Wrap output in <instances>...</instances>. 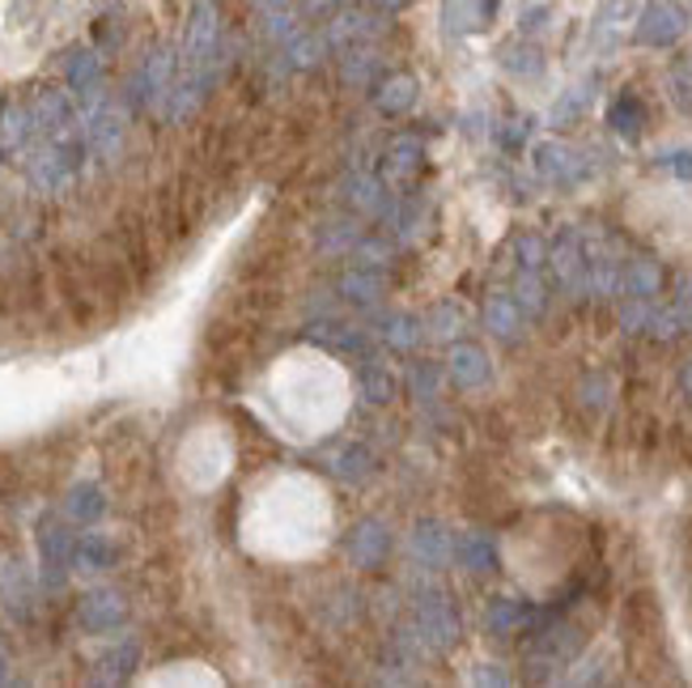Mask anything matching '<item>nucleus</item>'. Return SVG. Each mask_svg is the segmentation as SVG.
<instances>
[{"mask_svg": "<svg viewBox=\"0 0 692 688\" xmlns=\"http://www.w3.org/2000/svg\"><path fill=\"white\" fill-rule=\"evenodd\" d=\"M408 387H413L416 400H429V395L438 391V370H434L429 361H416L413 374H408Z\"/></svg>", "mask_w": 692, "mask_h": 688, "instance_id": "obj_44", "label": "nucleus"}, {"mask_svg": "<svg viewBox=\"0 0 692 688\" xmlns=\"http://www.w3.org/2000/svg\"><path fill=\"white\" fill-rule=\"evenodd\" d=\"M659 166H663L667 174H675V179L692 183V149H671V154L659 158Z\"/></svg>", "mask_w": 692, "mask_h": 688, "instance_id": "obj_45", "label": "nucleus"}, {"mask_svg": "<svg viewBox=\"0 0 692 688\" xmlns=\"http://www.w3.org/2000/svg\"><path fill=\"white\" fill-rule=\"evenodd\" d=\"M30 137H39V133H34L30 103L26 107H22V103H18V107L4 103V107H0V145H4V149H22V145H30Z\"/></svg>", "mask_w": 692, "mask_h": 688, "instance_id": "obj_34", "label": "nucleus"}, {"mask_svg": "<svg viewBox=\"0 0 692 688\" xmlns=\"http://www.w3.org/2000/svg\"><path fill=\"white\" fill-rule=\"evenodd\" d=\"M9 680V659H4V650H0V685Z\"/></svg>", "mask_w": 692, "mask_h": 688, "instance_id": "obj_55", "label": "nucleus"}, {"mask_svg": "<svg viewBox=\"0 0 692 688\" xmlns=\"http://www.w3.org/2000/svg\"><path fill=\"white\" fill-rule=\"evenodd\" d=\"M443 27L450 39L468 34L471 27H485L480 22V0H443Z\"/></svg>", "mask_w": 692, "mask_h": 688, "instance_id": "obj_38", "label": "nucleus"}, {"mask_svg": "<svg viewBox=\"0 0 692 688\" xmlns=\"http://www.w3.org/2000/svg\"><path fill=\"white\" fill-rule=\"evenodd\" d=\"M82 137L98 162H115L119 149H124V110L115 107L111 98H94V103L85 107Z\"/></svg>", "mask_w": 692, "mask_h": 688, "instance_id": "obj_6", "label": "nucleus"}, {"mask_svg": "<svg viewBox=\"0 0 692 688\" xmlns=\"http://www.w3.org/2000/svg\"><path fill=\"white\" fill-rule=\"evenodd\" d=\"M387 268L383 264H358L340 276V294L349 306H361V310H374V306L387 298Z\"/></svg>", "mask_w": 692, "mask_h": 688, "instance_id": "obj_13", "label": "nucleus"}, {"mask_svg": "<svg viewBox=\"0 0 692 688\" xmlns=\"http://www.w3.org/2000/svg\"><path fill=\"white\" fill-rule=\"evenodd\" d=\"M480 319H485V331H489V336H498L501 345L523 340L526 310L519 306L514 294H489V303H485V310H480Z\"/></svg>", "mask_w": 692, "mask_h": 688, "instance_id": "obj_17", "label": "nucleus"}, {"mask_svg": "<svg viewBox=\"0 0 692 688\" xmlns=\"http://www.w3.org/2000/svg\"><path fill=\"white\" fill-rule=\"evenodd\" d=\"M446 374H450V383L464 387V391H476V387H485L489 379H493V361H489V353L480 349V345H450V358H446Z\"/></svg>", "mask_w": 692, "mask_h": 688, "instance_id": "obj_16", "label": "nucleus"}, {"mask_svg": "<svg viewBox=\"0 0 692 688\" xmlns=\"http://www.w3.org/2000/svg\"><path fill=\"white\" fill-rule=\"evenodd\" d=\"M680 387H684V395L692 400V361L684 366V370H680Z\"/></svg>", "mask_w": 692, "mask_h": 688, "instance_id": "obj_54", "label": "nucleus"}, {"mask_svg": "<svg viewBox=\"0 0 692 688\" xmlns=\"http://www.w3.org/2000/svg\"><path fill=\"white\" fill-rule=\"evenodd\" d=\"M264 18H273V13H289V0H251Z\"/></svg>", "mask_w": 692, "mask_h": 688, "instance_id": "obj_49", "label": "nucleus"}, {"mask_svg": "<svg viewBox=\"0 0 692 688\" xmlns=\"http://www.w3.org/2000/svg\"><path fill=\"white\" fill-rule=\"evenodd\" d=\"M374 4H379V9H383V13H400V9H408V4H413V0H374Z\"/></svg>", "mask_w": 692, "mask_h": 688, "instance_id": "obj_52", "label": "nucleus"}, {"mask_svg": "<svg viewBox=\"0 0 692 688\" xmlns=\"http://www.w3.org/2000/svg\"><path fill=\"white\" fill-rule=\"evenodd\" d=\"M140 667V646L132 637L115 642L111 650L98 659V671H94V685H124L132 671Z\"/></svg>", "mask_w": 692, "mask_h": 688, "instance_id": "obj_26", "label": "nucleus"}, {"mask_svg": "<svg viewBox=\"0 0 692 688\" xmlns=\"http://www.w3.org/2000/svg\"><path fill=\"white\" fill-rule=\"evenodd\" d=\"M413 557L416 565H425V570H443L446 561H450V536H446V527L434 523V519H420L413 531Z\"/></svg>", "mask_w": 692, "mask_h": 688, "instance_id": "obj_23", "label": "nucleus"}, {"mask_svg": "<svg viewBox=\"0 0 692 688\" xmlns=\"http://www.w3.org/2000/svg\"><path fill=\"white\" fill-rule=\"evenodd\" d=\"M124 621H128V600L119 591L98 586V591H85L77 600V625L85 634H115Z\"/></svg>", "mask_w": 692, "mask_h": 688, "instance_id": "obj_11", "label": "nucleus"}, {"mask_svg": "<svg viewBox=\"0 0 692 688\" xmlns=\"http://www.w3.org/2000/svg\"><path fill=\"white\" fill-rule=\"evenodd\" d=\"M535 621V607L526 604V600H510V595H501L493 604L485 607V634L489 637H505V634H519Z\"/></svg>", "mask_w": 692, "mask_h": 688, "instance_id": "obj_21", "label": "nucleus"}, {"mask_svg": "<svg viewBox=\"0 0 692 688\" xmlns=\"http://www.w3.org/2000/svg\"><path fill=\"white\" fill-rule=\"evenodd\" d=\"M608 124L616 137L625 140H637L641 133H646V103L637 98L634 89H625V94H616L608 107Z\"/></svg>", "mask_w": 692, "mask_h": 688, "instance_id": "obj_27", "label": "nucleus"}, {"mask_svg": "<svg viewBox=\"0 0 692 688\" xmlns=\"http://www.w3.org/2000/svg\"><path fill=\"white\" fill-rule=\"evenodd\" d=\"M671 85H675V103H680V107H692V64H680Z\"/></svg>", "mask_w": 692, "mask_h": 688, "instance_id": "obj_47", "label": "nucleus"}, {"mask_svg": "<svg viewBox=\"0 0 692 688\" xmlns=\"http://www.w3.org/2000/svg\"><path fill=\"white\" fill-rule=\"evenodd\" d=\"M336 9H340V0H306L310 18H323V13H336Z\"/></svg>", "mask_w": 692, "mask_h": 688, "instance_id": "obj_50", "label": "nucleus"}, {"mask_svg": "<svg viewBox=\"0 0 692 688\" xmlns=\"http://www.w3.org/2000/svg\"><path fill=\"white\" fill-rule=\"evenodd\" d=\"M684 30H689V9L684 4H675V0H650L641 9V18H637L634 39L641 47H675L684 39Z\"/></svg>", "mask_w": 692, "mask_h": 688, "instance_id": "obj_7", "label": "nucleus"}, {"mask_svg": "<svg viewBox=\"0 0 692 688\" xmlns=\"http://www.w3.org/2000/svg\"><path fill=\"white\" fill-rule=\"evenodd\" d=\"M526 133H531V119H510V124L501 128V145L514 154V149H519V145L526 140Z\"/></svg>", "mask_w": 692, "mask_h": 688, "instance_id": "obj_46", "label": "nucleus"}, {"mask_svg": "<svg viewBox=\"0 0 692 688\" xmlns=\"http://www.w3.org/2000/svg\"><path fill=\"white\" fill-rule=\"evenodd\" d=\"M115 561H119V544L103 531H85L73 544V565L77 570H111Z\"/></svg>", "mask_w": 692, "mask_h": 688, "instance_id": "obj_28", "label": "nucleus"}, {"mask_svg": "<svg viewBox=\"0 0 692 688\" xmlns=\"http://www.w3.org/2000/svg\"><path fill=\"white\" fill-rule=\"evenodd\" d=\"M391 552V531L383 519H361L353 531H349V561L361 565V570H379Z\"/></svg>", "mask_w": 692, "mask_h": 688, "instance_id": "obj_15", "label": "nucleus"}, {"mask_svg": "<svg viewBox=\"0 0 692 688\" xmlns=\"http://www.w3.org/2000/svg\"><path fill=\"white\" fill-rule=\"evenodd\" d=\"M425 336L429 340H443V345H455L459 336H464V328H468V315H464V306H455V303H438L425 319Z\"/></svg>", "mask_w": 692, "mask_h": 688, "instance_id": "obj_32", "label": "nucleus"}, {"mask_svg": "<svg viewBox=\"0 0 692 688\" xmlns=\"http://www.w3.org/2000/svg\"><path fill=\"white\" fill-rule=\"evenodd\" d=\"M379 336H383V345L395 349V353H413L416 345H420V336H425V324L416 315H408V310H400V315H387L379 324Z\"/></svg>", "mask_w": 692, "mask_h": 688, "instance_id": "obj_30", "label": "nucleus"}, {"mask_svg": "<svg viewBox=\"0 0 692 688\" xmlns=\"http://www.w3.org/2000/svg\"><path fill=\"white\" fill-rule=\"evenodd\" d=\"M383 188H387L383 179L353 174V179L344 183V200H349V209L361 213V218H379V213H383V204H387V192H383Z\"/></svg>", "mask_w": 692, "mask_h": 688, "instance_id": "obj_29", "label": "nucleus"}, {"mask_svg": "<svg viewBox=\"0 0 692 688\" xmlns=\"http://www.w3.org/2000/svg\"><path fill=\"white\" fill-rule=\"evenodd\" d=\"M519 306H523L531 319H540L544 315V306H549V285H544V268H519L514 276V289H510Z\"/></svg>", "mask_w": 692, "mask_h": 688, "instance_id": "obj_33", "label": "nucleus"}, {"mask_svg": "<svg viewBox=\"0 0 692 688\" xmlns=\"http://www.w3.org/2000/svg\"><path fill=\"white\" fill-rule=\"evenodd\" d=\"M370 34H374V22L361 18V13H349V18H340V22L328 30V43L340 47V52H349V47H361Z\"/></svg>", "mask_w": 692, "mask_h": 688, "instance_id": "obj_39", "label": "nucleus"}, {"mask_svg": "<svg viewBox=\"0 0 692 688\" xmlns=\"http://www.w3.org/2000/svg\"><path fill=\"white\" fill-rule=\"evenodd\" d=\"M471 685H510V676L501 671L498 663H480V667L471 671Z\"/></svg>", "mask_w": 692, "mask_h": 688, "instance_id": "obj_48", "label": "nucleus"}, {"mask_svg": "<svg viewBox=\"0 0 692 688\" xmlns=\"http://www.w3.org/2000/svg\"><path fill=\"white\" fill-rule=\"evenodd\" d=\"M64 510H68L73 523L89 527L107 515V497H103V489H98L94 480H82V485H73V494H68V501H64Z\"/></svg>", "mask_w": 692, "mask_h": 688, "instance_id": "obj_31", "label": "nucleus"}, {"mask_svg": "<svg viewBox=\"0 0 692 688\" xmlns=\"http://www.w3.org/2000/svg\"><path fill=\"white\" fill-rule=\"evenodd\" d=\"M170 85H174V55H170V47H153L128 85V98L137 110H158L167 103Z\"/></svg>", "mask_w": 692, "mask_h": 688, "instance_id": "obj_8", "label": "nucleus"}, {"mask_svg": "<svg viewBox=\"0 0 692 688\" xmlns=\"http://www.w3.org/2000/svg\"><path fill=\"white\" fill-rule=\"evenodd\" d=\"M323 43L328 39H319V34H298V39H289V64L294 68H310L319 52H323Z\"/></svg>", "mask_w": 692, "mask_h": 688, "instance_id": "obj_43", "label": "nucleus"}, {"mask_svg": "<svg viewBox=\"0 0 692 688\" xmlns=\"http://www.w3.org/2000/svg\"><path fill=\"white\" fill-rule=\"evenodd\" d=\"M64 77H68V89L82 98L85 107H89L94 98H103V60H98L94 47H77V52L68 55Z\"/></svg>", "mask_w": 692, "mask_h": 688, "instance_id": "obj_18", "label": "nucleus"}, {"mask_svg": "<svg viewBox=\"0 0 692 688\" xmlns=\"http://www.w3.org/2000/svg\"><path fill=\"white\" fill-rule=\"evenodd\" d=\"M408 634L420 642V650L446 655V650H455V642H459V616H455V607L446 604L443 595H420Z\"/></svg>", "mask_w": 692, "mask_h": 688, "instance_id": "obj_3", "label": "nucleus"}, {"mask_svg": "<svg viewBox=\"0 0 692 688\" xmlns=\"http://www.w3.org/2000/svg\"><path fill=\"white\" fill-rule=\"evenodd\" d=\"M498 4L501 0H480V22H489V18L498 13Z\"/></svg>", "mask_w": 692, "mask_h": 688, "instance_id": "obj_53", "label": "nucleus"}, {"mask_svg": "<svg viewBox=\"0 0 692 688\" xmlns=\"http://www.w3.org/2000/svg\"><path fill=\"white\" fill-rule=\"evenodd\" d=\"M582 646H586L582 625H569V621H556V625H549V621H544V629L535 634L531 650H526V667H535V671H531L535 680H549L556 667H565V663L578 659Z\"/></svg>", "mask_w": 692, "mask_h": 688, "instance_id": "obj_2", "label": "nucleus"}, {"mask_svg": "<svg viewBox=\"0 0 692 688\" xmlns=\"http://www.w3.org/2000/svg\"><path fill=\"white\" fill-rule=\"evenodd\" d=\"M620 294L637 298V303H654L663 294V268L659 260H629L620 273Z\"/></svg>", "mask_w": 692, "mask_h": 688, "instance_id": "obj_22", "label": "nucleus"}, {"mask_svg": "<svg viewBox=\"0 0 692 688\" xmlns=\"http://www.w3.org/2000/svg\"><path fill=\"white\" fill-rule=\"evenodd\" d=\"M549 273L553 281L578 298L582 289H590V264H586V239H582L578 225H565L549 243Z\"/></svg>", "mask_w": 692, "mask_h": 688, "instance_id": "obj_4", "label": "nucleus"}, {"mask_svg": "<svg viewBox=\"0 0 692 688\" xmlns=\"http://www.w3.org/2000/svg\"><path fill=\"white\" fill-rule=\"evenodd\" d=\"M328 468H332V476H340L344 485H361V480L374 476V455H370V446H361V442H344V446H336L332 455H328Z\"/></svg>", "mask_w": 692, "mask_h": 688, "instance_id": "obj_25", "label": "nucleus"}, {"mask_svg": "<svg viewBox=\"0 0 692 688\" xmlns=\"http://www.w3.org/2000/svg\"><path fill=\"white\" fill-rule=\"evenodd\" d=\"M629 22H634V0H604L599 13H595V27H590L595 52H611Z\"/></svg>", "mask_w": 692, "mask_h": 688, "instance_id": "obj_20", "label": "nucleus"}, {"mask_svg": "<svg viewBox=\"0 0 692 688\" xmlns=\"http://www.w3.org/2000/svg\"><path fill=\"white\" fill-rule=\"evenodd\" d=\"M4 607L13 621H30V586L18 565H9V574H4Z\"/></svg>", "mask_w": 692, "mask_h": 688, "instance_id": "obj_41", "label": "nucleus"}, {"mask_svg": "<svg viewBox=\"0 0 692 688\" xmlns=\"http://www.w3.org/2000/svg\"><path fill=\"white\" fill-rule=\"evenodd\" d=\"M514 255H519V268H549V243L540 234H519Z\"/></svg>", "mask_w": 692, "mask_h": 688, "instance_id": "obj_42", "label": "nucleus"}, {"mask_svg": "<svg viewBox=\"0 0 692 688\" xmlns=\"http://www.w3.org/2000/svg\"><path fill=\"white\" fill-rule=\"evenodd\" d=\"M531 162H535V174L553 188H578L582 179H590V166L582 158L574 145H561V140H544L531 149Z\"/></svg>", "mask_w": 692, "mask_h": 688, "instance_id": "obj_9", "label": "nucleus"}, {"mask_svg": "<svg viewBox=\"0 0 692 688\" xmlns=\"http://www.w3.org/2000/svg\"><path fill=\"white\" fill-rule=\"evenodd\" d=\"M416 98H420V85H416L413 73H387L383 82L374 85V107L383 110L387 119L408 115L416 107Z\"/></svg>", "mask_w": 692, "mask_h": 688, "instance_id": "obj_19", "label": "nucleus"}, {"mask_svg": "<svg viewBox=\"0 0 692 688\" xmlns=\"http://www.w3.org/2000/svg\"><path fill=\"white\" fill-rule=\"evenodd\" d=\"M501 64L514 73V77H540L544 73V52L535 43H505L501 47Z\"/></svg>", "mask_w": 692, "mask_h": 688, "instance_id": "obj_36", "label": "nucleus"}, {"mask_svg": "<svg viewBox=\"0 0 692 688\" xmlns=\"http://www.w3.org/2000/svg\"><path fill=\"white\" fill-rule=\"evenodd\" d=\"M586 107H590V82L574 85V89H565V94L556 98V107H553V115H549V124H553V128H569V124H578L582 115H586Z\"/></svg>", "mask_w": 692, "mask_h": 688, "instance_id": "obj_37", "label": "nucleus"}, {"mask_svg": "<svg viewBox=\"0 0 692 688\" xmlns=\"http://www.w3.org/2000/svg\"><path fill=\"white\" fill-rule=\"evenodd\" d=\"M455 557H459V565H464L468 574H493V570H498V544H493V536H485V531H464V536L455 540Z\"/></svg>", "mask_w": 692, "mask_h": 688, "instance_id": "obj_24", "label": "nucleus"}, {"mask_svg": "<svg viewBox=\"0 0 692 688\" xmlns=\"http://www.w3.org/2000/svg\"><path fill=\"white\" fill-rule=\"evenodd\" d=\"M306 336L319 349L340 353V358H365V349H370V331L358 328V324H344V319H319V324H310Z\"/></svg>", "mask_w": 692, "mask_h": 688, "instance_id": "obj_14", "label": "nucleus"}, {"mask_svg": "<svg viewBox=\"0 0 692 688\" xmlns=\"http://www.w3.org/2000/svg\"><path fill=\"white\" fill-rule=\"evenodd\" d=\"M361 395H365V404H387V400H395V374H391L383 361H365L361 366Z\"/></svg>", "mask_w": 692, "mask_h": 688, "instance_id": "obj_35", "label": "nucleus"}, {"mask_svg": "<svg viewBox=\"0 0 692 688\" xmlns=\"http://www.w3.org/2000/svg\"><path fill=\"white\" fill-rule=\"evenodd\" d=\"M544 22H549V9H540V4H535V9H526V13H523V30H540Z\"/></svg>", "mask_w": 692, "mask_h": 688, "instance_id": "obj_51", "label": "nucleus"}, {"mask_svg": "<svg viewBox=\"0 0 692 688\" xmlns=\"http://www.w3.org/2000/svg\"><path fill=\"white\" fill-rule=\"evenodd\" d=\"M217 64H222V4L217 0H192L188 30H183V73H195L213 85Z\"/></svg>", "mask_w": 692, "mask_h": 688, "instance_id": "obj_1", "label": "nucleus"}, {"mask_svg": "<svg viewBox=\"0 0 692 688\" xmlns=\"http://www.w3.org/2000/svg\"><path fill=\"white\" fill-rule=\"evenodd\" d=\"M374 68H379V55H374L370 43H361V47H349V52H344L340 77H344V85H365L374 77Z\"/></svg>", "mask_w": 692, "mask_h": 688, "instance_id": "obj_40", "label": "nucleus"}, {"mask_svg": "<svg viewBox=\"0 0 692 688\" xmlns=\"http://www.w3.org/2000/svg\"><path fill=\"white\" fill-rule=\"evenodd\" d=\"M73 531L60 523L56 515H47L39 523V574H43V591H60L68 582V565H73Z\"/></svg>", "mask_w": 692, "mask_h": 688, "instance_id": "obj_5", "label": "nucleus"}, {"mask_svg": "<svg viewBox=\"0 0 692 688\" xmlns=\"http://www.w3.org/2000/svg\"><path fill=\"white\" fill-rule=\"evenodd\" d=\"M420 174H425V140L413 137V133L391 140L387 154H383V183L395 188V192H404V188H413Z\"/></svg>", "mask_w": 692, "mask_h": 688, "instance_id": "obj_10", "label": "nucleus"}, {"mask_svg": "<svg viewBox=\"0 0 692 688\" xmlns=\"http://www.w3.org/2000/svg\"><path fill=\"white\" fill-rule=\"evenodd\" d=\"M0 154H4V145H0Z\"/></svg>", "mask_w": 692, "mask_h": 688, "instance_id": "obj_56", "label": "nucleus"}, {"mask_svg": "<svg viewBox=\"0 0 692 688\" xmlns=\"http://www.w3.org/2000/svg\"><path fill=\"white\" fill-rule=\"evenodd\" d=\"M30 115H34V133L47 140H60V137H68V133H77V128H73V103H68V94L56 89V85H43V89L34 94Z\"/></svg>", "mask_w": 692, "mask_h": 688, "instance_id": "obj_12", "label": "nucleus"}]
</instances>
